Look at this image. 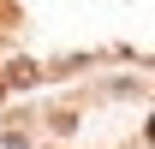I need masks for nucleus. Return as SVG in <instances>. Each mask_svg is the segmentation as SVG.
Instances as JSON below:
<instances>
[{
  "label": "nucleus",
  "instance_id": "obj_1",
  "mask_svg": "<svg viewBox=\"0 0 155 149\" xmlns=\"http://www.w3.org/2000/svg\"><path fill=\"white\" fill-rule=\"evenodd\" d=\"M149 143H155V119H149Z\"/></svg>",
  "mask_w": 155,
  "mask_h": 149
}]
</instances>
